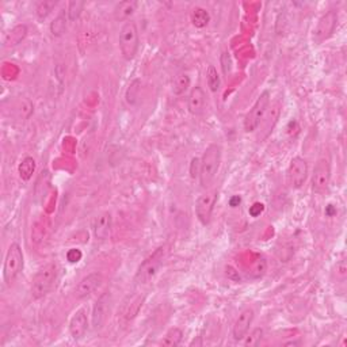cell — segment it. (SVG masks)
<instances>
[{"mask_svg": "<svg viewBox=\"0 0 347 347\" xmlns=\"http://www.w3.org/2000/svg\"><path fill=\"white\" fill-rule=\"evenodd\" d=\"M221 147L217 144H210L204 152L201 159V170H199V183L202 187H209L216 179V175L221 165Z\"/></svg>", "mask_w": 347, "mask_h": 347, "instance_id": "6da1fadb", "label": "cell"}, {"mask_svg": "<svg viewBox=\"0 0 347 347\" xmlns=\"http://www.w3.org/2000/svg\"><path fill=\"white\" fill-rule=\"evenodd\" d=\"M57 280V266L54 263H48L33 277L31 280L30 293L34 300L45 297L52 290L53 285Z\"/></svg>", "mask_w": 347, "mask_h": 347, "instance_id": "7a4b0ae2", "label": "cell"}, {"mask_svg": "<svg viewBox=\"0 0 347 347\" xmlns=\"http://www.w3.org/2000/svg\"><path fill=\"white\" fill-rule=\"evenodd\" d=\"M120 42V50L125 60H133L137 54L138 46H140V37H138V29L136 22L127 21L122 25L118 35Z\"/></svg>", "mask_w": 347, "mask_h": 347, "instance_id": "3957f363", "label": "cell"}, {"mask_svg": "<svg viewBox=\"0 0 347 347\" xmlns=\"http://www.w3.org/2000/svg\"><path fill=\"white\" fill-rule=\"evenodd\" d=\"M166 257L165 247H159L153 254L147 258L141 265L138 266L135 276V282L138 285H145L156 277L160 267L163 266V261Z\"/></svg>", "mask_w": 347, "mask_h": 347, "instance_id": "277c9868", "label": "cell"}, {"mask_svg": "<svg viewBox=\"0 0 347 347\" xmlns=\"http://www.w3.org/2000/svg\"><path fill=\"white\" fill-rule=\"evenodd\" d=\"M23 270V252L18 243H12L8 247L7 254L4 258L3 265V280L7 285H11L16 280V277Z\"/></svg>", "mask_w": 347, "mask_h": 347, "instance_id": "5b68a950", "label": "cell"}, {"mask_svg": "<svg viewBox=\"0 0 347 347\" xmlns=\"http://www.w3.org/2000/svg\"><path fill=\"white\" fill-rule=\"evenodd\" d=\"M270 107V93L269 91H263L254 103L252 108L247 113L246 118H244V131L246 132H255L261 125L266 112Z\"/></svg>", "mask_w": 347, "mask_h": 347, "instance_id": "8992f818", "label": "cell"}, {"mask_svg": "<svg viewBox=\"0 0 347 347\" xmlns=\"http://www.w3.org/2000/svg\"><path fill=\"white\" fill-rule=\"evenodd\" d=\"M336 23H338V14L335 11L325 12L317 21L316 26L312 31V40L316 45H320L321 42L327 41L335 30Z\"/></svg>", "mask_w": 347, "mask_h": 347, "instance_id": "52a82bcc", "label": "cell"}, {"mask_svg": "<svg viewBox=\"0 0 347 347\" xmlns=\"http://www.w3.org/2000/svg\"><path fill=\"white\" fill-rule=\"evenodd\" d=\"M218 193L217 190H208L199 195L195 202V214L202 225H208L212 218V213L217 202Z\"/></svg>", "mask_w": 347, "mask_h": 347, "instance_id": "ba28073f", "label": "cell"}, {"mask_svg": "<svg viewBox=\"0 0 347 347\" xmlns=\"http://www.w3.org/2000/svg\"><path fill=\"white\" fill-rule=\"evenodd\" d=\"M331 180V167L327 159H319L315 165L312 174V190L316 194H321L328 189Z\"/></svg>", "mask_w": 347, "mask_h": 347, "instance_id": "9c48e42d", "label": "cell"}, {"mask_svg": "<svg viewBox=\"0 0 347 347\" xmlns=\"http://www.w3.org/2000/svg\"><path fill=\"white\" fill-rule=\"evenodd\" d=\"M308 178V163L305 159L296 156L287 168V183L291 189H300Z\"/></svg>", "mask_w": 347, "mask_h": 347, "instance_id": "30bf717a", "label": "cell"}, {"mask_svg": "<svg viewBox=\"0 0 347 347\" xmlns=\"http://www.w3.org/2000/svg\"><path fill=\"white\" fill-rule=\"evenodd\" d=\"M254 309L251 308H244L239 314L238 319H236L233 328H232V336L235 340H242L244 336L248 334L250 327L254 321Z\"/></svg>", "mask_w": 347, "mask_h": 347, "instance_id": "8fae6325", "label": "cell"}, {"mask_svg": "<svg viewBox=\"0 0 347 347\" xmlns=\"http://www.w3.org/2000/svg\"><path fill=\"white\" fill-rule=\"evenodd\" d=\"M102 276L99 272H91L88 276H86L80 282H79L78 287H76V297L78 299H86L90 295H93L94 291L97 290L98 287L102 284Z\"/></svg>", "mask_w": 347, "mask_h": 347, "instance_id": "7c38bea8", "label": "cell"}, {"mask_svg": "<svg viewBox=\"0 0 347 347\" xmlns=\"http://www.w3.org/2000/svg\"><path fill=\"white\" fill-rule=\"evenodd\" d=\"M87 328H88V320H87L86 309L76 311L74 316L69 321V334L75 340H80L83 336L86 335Z\"/></svg>", "mask_w": 347, "mask_h": 347, "instance_id": "4fadbf2b", "label": "cell"}, {"mask_svg": "<svg viewBox=\"0 0 347 347\" xmlns=\"http://www.w3.org/2000/svg\"><path fill=\"white\" fill-rule=\"evenodd\" d=\"M112 231V214L108 212L99 213L93 221L94 236L99 240L107 239Z\"/></svg>", "mask_w": 347, "mask_h": 347, "instance_id": "5bb4252c", "label": "cell"}, {"mask_svg": "<svg viewBox=\"0 0 347 347\" xmlns=\"http://www.w3.org/2000/svg\"><path fill=\"white\" fill-rule=\"evenodd\" d=\"M187 107L189 112L193 116H201L202 113L205 112L206 107V95L205 91L202 90L201 87L197 86L189 94V99H187Z\"/></svg>", "mask_w": 347, "mask_h": 347, "instance_id": "9a60e30c", "label": "cell"}, {"mask_svg": "<svg viewBox=\"0 0 347 347\" xmlns=\"http://www.w3.org/2000/svg\"><path fill=\"white\" fill-rule=\"evenodd\" d=\"M107 296H102L97 300L95 305L93 308V315H91V324L94 330H101L105 324L106 314H107Z\"/></svg>", "mask_w": 347, "mask_h": 347, "instance_id": "2e32d148", "label": "cell"}, {"mask_svg": "<svg viewBox=\"0 0 347 347\" xmlns=\"http://www.w3.org/2000/svg\"><path fill=\"white\" fill-rule=\"evenodd\" d=\"M278 117H280V106L274 105L271 108L269 107V110L266 112L265 117H263V120L261 122V125L263 126V136H262V138H266L271 133Z\"/></svg>", "mask_w": 347, "mask_h": 347, "instance_id": "e0dca14e", "label": "cell"}, {"mask_svg": "<svg viewBox=\"0 0 347 347\" xmlns=\"http://www.w3.org/2000/svg\"><path fill=\"white\" fill-rule=\"evenodd\" d=\"M137 3L136 2H121L114 8V15L117 21H129L133 12L136 11Z\"/></svg>", "mask_w": 347, "mask_h": 347, "instance_id": "ac0fdd59", "label": "cell"}, {"mask_svg": "<svg viewBox=\"0 0 347 347\" xmlns=\"http://www.w3.org/2000/svg\"><path fill=\"white\" fill-rule=\"evenodd\" d=\"M190 21H191V23L197 27V29H204V27L208 26L210 22L209 12L206 11L205 8L195 7L194 10L191 11Z\"/></svg>", "mask_w": 347, "mask_h": 347, "instance_id": "d6986e66", "label": "cell"}, {"mask_svg": "<svg viewBox=\"0 0 347 347\" xmlns=\"http://www.w3.org/2000/svg\"><path fill=\"white\" fill-rule=\"evenodd\" d=\"M27 34V27L25 25H19L12 29L10 33L7 34L6 37V41H4V45L6 46H14L18 45L19 42L22 41L23 38L26 37Z\"/></svg>", "mask_w": 347, "mask_h": 347, "instance_id": "ffe728a7", "label": "cell"}, {"mask_svg": "<svg viewBox=\"0 0 347 347\" xmlns=\"http://www.w3.org/2000/svg\"><path fill=\"white\" fill-rule=\"evenodd\" d=\"M190 83L191 80L187 74H178L175 79L172 80V93L175 95H182V94H185L189 90Z\"/></svg>", "mask_w": 347, "mask_h": 347, "instance_id": "44dd1931", "label": "cell"}, {"mask_svg": "<svg viewBox=\"0 0 347 347\" xmlns=\"http://www.w3.org/2000/svg\"><path fill=\"white\" fill-rule=\"evenodd\" d=\"M34 171H35V160H34L33 157L26 156L21 161V165L18 167V172L19 176H21V179L23 180H29L33 176Z\"/></svg>", "mask_w": 347, "mask_h": 347, "instance_id": "7402d4cb", "label": "cell"}, {"mask_svg": "<svg viewBox=\"0 0 347 347\" xmlns=\"http://www.w3.org/2000/svg\"><path fill=\"white\" fill-rule=\"evenodd\" d=\"M182 338H183L182 330L178 328V327H174V328L168 330L167 334L163 336V339H161V344H163V346H168V347L179 346L180 342H182Z\"/></svg>", "mask_w": 347, "mask_h": 347, "instance_id": "603a6c76", "label": "cell"}, {"mask_svg": "<svg viewBox=\"0 0 347 347\" xmlns=\"http://www.w3.org/2000/svg\"><path fill=\"white\" fill-rule=\"evenodd\" d=\"M140 91H141V80L136 79V80L131 83V86L127 87L126 94H125V98H126V102L129 105H137L138 99H140Z\"/></svg>", "mask_w": 347, "mask_h": 347, "instance_id": "cb8c5ba5", "label": "cell"}, {"mask_svg": "<svg viewBox=\"0 0 347 347\" xmlns=\"http://www.w3.org/2000/svg\"><path fill=\"white\" fill-rule=\"evenodd\" d=\"M67 21L68 16L65 12L60 14V15L57 16L52 23H50V33L54 35V37H61L65 30H67Z\"/></svg>", "mask_w": 347, "mask_h": 347, "instance_id": "d4e9b609", "label": "cell"}, {"mask_svg": "<svg viewBox=\"0 0 347 347\" xmlns=\"http://www.w3.org/2000/svg\"><path fill=\"white\" fill-rule=\"evenodd\" d=\"M206 82H208L210 91H213V93L220 90V76H218V72H217V69L213 65H209L208 69H206Z\"/></svg>", "mask_w": 347, "mask_h": 347, "instance_id": "484cf974", "label": "cell"}, {"mask_svg": "<svg viewBox=\"0 0 347 347\" xmlns=\"http://www.w3.org/2000/svg\"><path fill=\"white\" fill-rule=\"evenodd\" d=\"M262 338H263V330L254 328L250 332V334H247V335L244 336L242 340H243V344H244V346L254 347L261 343Z\"/></svg>", "mask_w": 347, "mask_h": 347, "instance_id": "4316f807", "label": "cell"}, {"mask_svg": "<svg viewBox=\"0 0 347 347\" xmlns=\"http://www.w3.org/2000/svg\"><path fill=\"white\" fill-rule=\"evenodd\" d=\"M83 8H84V2H80V0H76V2H71L68 4V10L65 11L68 16V21H76V19L80 16L82 14Z\"/></svg>", "mask_w": 347, "mask_h": 347, "instance_id": "83f0119b", "label": "cell"}, {"mask_svg": "<svg viewBox=\"0 0 347 347\" xmlns=\"http://www.w3.org/2000/svg\"><path fill=\"white\" fill-rule=\"evenodd\" d=\"M56 2H42V3L38 4L37 11H35L38 18L45 19L53 11V8L56 7Z\"/></svg>", "mask_w": 347, "mask_h": 347, "instance_id": "f1b7e54d", "label": "cell"}, {"mask_svg": "<svg viewBox=\"0 0 347 347\" xmlns=\"http://www.w3.org/2000/svg\"><path fill=\"white\" fill-rule=\"evenodd\" d=\"M266 271V261L263 259V258H259L257 262H255L254 267H252V277L254 278H259V277H262L263 274H265Z\"/></svg>", "mask_w": 347, "mask_h": 347, "instance_id": "f546056e", "label": "cell"}, {"mask_svg": "<svg viewBox=\"0 0 347 347\" xmlns=\"http://www.w3.org/2000/svg\"><path fill=\"white\" fill-rule=\"evenodd\" d=\"M199 170H201V159L193 157V160L190 163V176L193 179L199 176Z\"/></svg>", "mask_w": 347, "mask_h": 347, "instance_id": "4dcf8cb0", "label": "cell"}, {"mask_svg": "<svg viewBox=\"0 0 347 347\" xmlns=\"http://www.w3.org/2000/svg\"><path fill=\"white\" fill-rule=\"evenodd\" d=\"M83 254L82 251L78 250V248H71V250L67 252V259L69 263H78L80 259H82Z\"/></svg>", "mask_w": 347, "mask_h": 347, "instance_id": "1f68e13d", "label": "cell"}, {"mask_svg": "<svg viewBox=\"0 0 347 347\" xmlns=\"http://www.w3.org/2000/svg\"><path fill=\"white\" fill-rule=\"evenodd\" d=\"M221 67H223V71H224L225 75H228L229 72H231L232 68V61H231V56H229V53H223V56H221Z\"/></svg>", "mask_w": 347, "mask_h": 347, "instance_id": "d6a6232c", "label": "cell"}, {"mask_svg": "<svg viewBox=\"0 0 347 347\" xmlns=\"http://www.w3.org/2000/svg\"><path fill=\"white\" fill-rule=\"evenodd\" d=\"M263 210H265V205L261 204V202H255L254 205L250 206V210H248V212H250V214L252 217H258L261 216V213L263 212Z\"/></svg>", "mask_w": 347, "mask_h": 347, "instance_id": "836d02e7", "label": "cell"}, {"mask_svg": "<svg viewBox=\"0 0 347 347\" xmlns=\"http://www.w3.org/2000/svg\"><path fill=\"white\" fill-rule=\"evenodd\" d=\"M336 274H338V277H339L340 280H344V278H346L347 269H346V263H344V261H340L339 263L336 265Z\"/></svg>", "mask_w": 347, "mask_h": 347, "instance_id": "e575fe53", "label": "cell"}, {"mask_svg": "<svg viewBox=\"0 0 347 347\" xmlns=\"http://www.w3.org/2000/svg\"><path fill=\"white\" fill-rule=\"evenodd\" d=\"M227 276L229 277L231 280H233V281H240L239 272L236 271V270L233 269V267H231V266H228V267H227Z\"/></svg>", "mask_w": 347, "mask_h": 347, "instance_id": "d590c367", "label": "cell"}, {"mask_svg": "<svg viewBox=\"0 0 347 347\" xmlns=\"http://www.w3.org/2000/svg\"><path fill=\"white\" fill-rule=\"evenodd\" d=\"M240 202H242V198H240L239 195H235V197H232L231 199H229V205H231L232 208H236V206L240 205Z\"/></svg>", "mask_w": 347, "mask_h": 347, "instance_id": "8d00e7d4", "label": "cell"}, {"mask_svg": "<svg viewBox=\"0 0 347 347\" xmlns=\"http://www.w3.org/2000/svg\"><path fill=\"white\" fill-rule=\"evenodd\" d=\"M335 213H336V209L332 205H328L327 208H325V214H327V216H334Z\"/></svg>", "mask_w": 347, "mask_h": 347, "instance_id": "74e56055", "label": "cell"}]
</instances>
